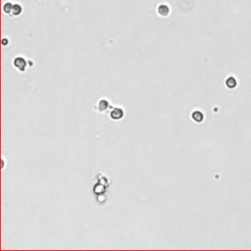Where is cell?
I'll use <instances>...</instances> for the list:
<instances>
[{
	"mask_svg": "<svg viewBox=\"0 0 251 251\" xmlns=\"http://www.w3.org/2000/svg\"><path fill=\"white\" fill-rule=\"evenodd\" d=\"M23 12V7H22L20 4H14L13 5V10H12V14L13 16H19V15L22 14Z\"/></svg>",
	"mask_w": 251,
	"mask_h": 251,
	"instance_id": "7",
	"label": "cell"
},
{
	"mask_svg": "<svg viewBox=\"0 0 251 251\" xmlns=\"http://www.w3.org/2000/svg\"><path fill=\"white\" fill-rule=\"evenodd\" d=\"M8 43H9V40L7 39V38H3V39H2V45H3V46H6Z\"/></svg>",
	"mask_w": 251,
	"mask_h": 251,
	"instance_id": "9",
	"label": "cell"
},
{
	"mask_svg": "<svg viewBox=\"0 0 251 251\" xmlns=\"http://www.w3.org/2000/svg\"><path fill=\"white\" fill-rule=\"evenodd\" d=\"M13 66L15 68H16L19 72L23 73L26 71L27 69V66H28V63L26 61V59H24L23 57H16L13 60Z\"/></svg>",
	"mask_w": 251,
	"mask_h": 251,
	"instance_id": "1",
	"label": "cell"
},
{
	"mask_svg": "<svg viewBox=\"0 0 251 251\" xmlns=\"http://www.w3.org/2000/svg\"><path fill=\"white\" fill-rule=\"evenodd\" d=\"M170 12H171V10H170V7L167 4H160L157 7V14L160 17H168Z\"/></svg>",
	"mask_w": 251,
	"mask_h": 251,
	"instance_id": "4",
	"label": "cell"
},
{
	"mask_svg": "<svg viewBox=\"0 0 251 251\" xmlns=\"http://www.w3.org/2000/svg\"><path fill=\"white\" fill-rule=\"evenodd\" d=\"M13 5H14V4H12L11 2H6V3L3 5V12H4L5 14H8V15L12 14Z\"/></svg>",
	"mask_w": 251,
	"mask_h": 251,
	"instance_id": "8",
	"label": "cell"
},
{
	"mask_svg": "<svg viewBox=\"0 0 251 251\" xmlns=\"http://www.w3.org/2000/svg\"><path fill=\"white\" fill-rule=\"evenodd\" d=\"M191 118L192 120L196 123H201L204 120V115L202 112H200L199 110H196V111H193L192 114H191Z\"/></svg>",
	"mask_w": 251,
	"mask_h": 251,
	"instance_id": "5",
	"label": "cell"
},
{
	"mask_svg": "<svg viewBox=\"0 0 251 251\" xmlns=\"http://www.w3.org/2000/svg\"><path fill=\"white\" fill-rule=\"evenodd\" d=\"M109 108V102L106 100V99H100L96 106H95V109H96V111L99 112V113H104L107 111V109Z\"/></svg>",
	"mask_w": 251,
	"mask_h": 251,
	"instance_id": "2",
	"label": "cell"
},
{
	"mask_svg": "<svg viewBox=\"0 0 251 251\" xmlns=\"http://www.w3.org/2000/svg\"><path fill=\"white\" fill-rule=\"evenodd\" d=\"M237 85H238V82L234 77H228L226 79V85L228 88H234L237 86Z\"/></svg>",
	"mask_w": 251,
	"mask_h": 251,
	"instance_id": "6",
	"label": "cell"
},
{
	"mask_svg": "<svg viewBox=\"0 0 251 251\" xmlns=\"http://www.w3.org/2000/svg\"><path fill=\"white\" fill-rule=\"evenodd\" d=\"M110 118H111L112 120H121L122 118L124 117V111L123 109L121 108H114L113 110H111V112L109 114Z\"/></svg>",
	"mask_w": 251,
	"mask_h": 251,
	"instance_id": "3",
	"label": "cell"
}]
</instances>
